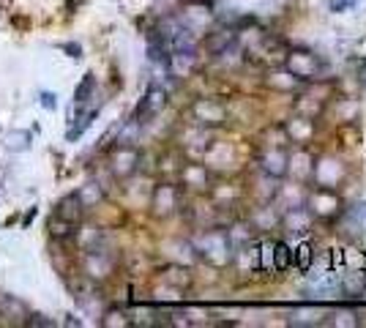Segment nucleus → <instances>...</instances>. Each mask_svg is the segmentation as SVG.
<instances>
[{
	"instance_id": "nucleus-5",
	"label": "nucleus",
	"mask_w": 366,
	"mask_h": 328,
	"mask_svg": "<svg viewBox=\"0 0 366 328\" xmlns=\"http://www.w3.org/2000/svg\"><path fill=\"white\" fill-rule=\"evenodd\" d=\"M350 222H358V225H366V203L364 205H356L350 211Z\"/></svg>"
},
{
	"instance_id": "nucleus-6",
	"label": "nucleus",
	"mask_w": 366,
	"mask_h": 328,
	"mask_svg": "<svg viewBox=\"0 0 366 328\" xmlns=\"http://www.w3.org/2000/svg\"><path fill=\"white\" fill-rule=\"evenodd\" d=\"M41 104H47V110H55V96L52 93H44L41 96Z\"/></svg>"
},
{
	"instance_id": "nucleus-7",
	"label": "nucleus",
	"mask_w": 366,
	"mask_h": 328,
	"mask_svg": "<svg viewBox=\"0 0 366 328\" xmlns=\"http://www.w3.org/2000/svg\"><path fill=\"white\" fill-rule=\"evenodd\" d=\"M347 5H353V0H334V3H331L334 11H342V8H347Z\"/></svg>"
},
{
	"instance_id": "nucleus-4",
	"label": "nucleus",
	"mask_w": 366,
	"mask_h": 328,
	"mask_svg": "<svg viewBox=\"0 0 366 328\" xmlns=\"http://www.w3.org/2000/svg\"><path fill=\"white\" fill-rule=\"evenodd\" d=\"M309 260H312V249H309V247H301V249H298V268L309 271Z\"/></svg>"
},
{
	"instance_id": "nucleus-3",
	"label": "nucleus",
	"mask_w": 366,
	"mask_h": 328,
	"mask_svg": "<svg viewBox=\"0 0 366 328\" xmlns=\"http://www.w3.org/2000/svg\"><path fill=\"white\" fill-rule=\"evenodd\" d=\"M30 145V137L27 134H22V131H11L8 134V148L11 151H25Z\"/></svg>"
},
{
	"instance_id": "nucleus-1",
	"label": "nucleus",
	"mask_w": 366,
	"mask_h": 328,
	"mask_svg": "<svg viewBox=\"0 0 366 328\" xmlns=\"http://www.w3.org/2000/svg\"><path fill=\"white\" fill-rule=\"evenodd\" d=\"M293 260H295V255H293L284 244H279L276 252H273V266H276V271H287V268L293 266Z\"/></svg>"
},
{
	"instance_id": "nucleus-2",
	"label": "nucleus",
	"mask_w": 366,
	"mask_h": 328,
	"mask_svg": "<svg viewBox=\"0 0 366 328\" xmlns=\"http://www.w3.org/2000/svg\"><path fill=\"white\" fill-rule=\"evenodd\" d=\"M90 90H93V77L88 74V77H85V79L80 82L77 93H74V104H77V107H82V104H85V99L90 96Z\"/></svg>"
}]
</instances>
